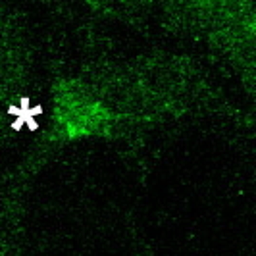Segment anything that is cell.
Here are the masks:
<instances>
[{
    "mask_svg": "<svg viewBox=\"0 0 256 256\" xmlns=\"http://www.w3.org/2000/svg\"><path fill=\"white\" fill-rule=\"evenodd\" d=\"M62 124L66 128V135L76 137V135H83L89 133L90 129L98 128L108 120V112L106 108L100 106H87L81 102H68L62 110Z\"/></svg>",
    "mask_w": 256,
    "mask_h": 256,
    "instance_id": "6da1fadb",
    "label": "cell"
},
{
    "mask_svg": "<svg viewBox=\"0 0 256 256\" xmlns=\"http://www.w3.org/2000/svg\"><path fill=\"white\" fill-rule=\"evenodd\" d=\"M42 110H40V106H29V100L24 98L20 106H12L10 108V114L16 118L14 120V128L20 129L27 126L29 129H35L37 128V122H35V116L40 114Z\"/></svg>",
    "mask_w": 256,
    "mask_h": 256,
    "instance_id": "7a4b0ae2",
    "label": "cell"
}]
</instances>
